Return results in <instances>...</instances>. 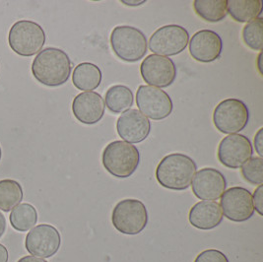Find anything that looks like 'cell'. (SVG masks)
I'll use <instances>...</instances> for the list:
<instances>
[{
  "instance_id": "27",
  "label": "cell",
  "mask_w": 263,
  "mask_h": 262,
  "mask_svg": "<svg viewBox=\"0 0 263 262\" xmlns=\"http://www.w3.org/2000/svg\"><path fill=\"white\" fill-rule=\"evenodd\" d=\"M194 262H230L228 259L227 255L218 250H203L202 252H200Z\"/></svg>"
},
{
  "instance_id": "1",
  "label": "cell",
  "mask_w": 263,
  "mask_h": 262,
  "mask_svg": "<svg viewBox=\"0 0 263 262\" xmlns=\"http://www.w3.org/2000/svg\"><path fill=\"white\" fill-rule=\"evenodd\" d=\"M31 70L39 83L47 87H59L69 80L71 60L68 54L60 48H45L33 60Z\"/></svg>"
},
{
  "instance_id": "24",
  "label": "cell",
  "mask_w": 263,
  "mask_h": 262,
  "mask_svg": "<svg viewBox=\"0 0 263 262\" xmlns=\"http://www.w3.org/2000/svg\"><path fill=\"white\" fill-rule=\"evenodd\" d=\"M9 221L17 232H27L34 228L37 222V212L30 203H22L13 208Z\"/></svg>"
},
{
  "instance_id": "34",
  "label": "cell",
  "mask_w": 263,
  "mask_h": 262,
  "mask_svg": "<svg viewBox=\"0 0 263 262\" xmlns=\"http://www.w3.org/2000/svg\"><path fill=\"white\" fill-rule=\"evenodd\" d=\"M261 58H262V52H260V53H259V55H258V59H257V68H258V70H259L260 75L262 76L263 70L262 65H261Z\"/></svg>"
},
{
  "instance_id": "33",
  "label": "cell",
  "mask_w": 263,
  "mask_h": 262,
  "mask_svg": "<svg viewBox=\"0 0 263 262\" xmlns=\"http://www.w3.org/2000/svg\"><path fill=\"white\" fill-rule=\"evenodd\" d=\"M121 3H123L124 5H127V6H139V5H142L144 4L146 1H136V0H134V1H125V0H122V1H120Z\"/></svg>"
},
{
  "instance_id": "29",
  "label": "cell",
  "mask_w": 263,
  "mask_h": 262,
  "mask_svg": "<svg viewBox=\"0 0 263 262\" xmlns=\"http://www.w3.org/2000/svg\"><path fill=\"white\" fill-rule=\"evenodd\" d=\"M262 131L263 128H259V130L256 132V134H255V136H254V146H255V150H256V152L258 153V155L260 156V158H261V156L263 155Z\"/></svg>"
},
{
  "instance_id": "5",
  "label": "cell",
  "mask_w": 263,
  "mask_h": 262,
  "mask_svg": "<svg viewBox=\"0 0 263 262\" xmlns=\"http://www.w3.org/2000/svg\"><path fill=\"white\" fill-rule=\"evenodd\" d=\"M110 46L115 54L125 62H137L147 53L148 42L143 32L132 26H118L110 34Z\"/></svg>"
},
{
  "instance_id": "31",
  "label": "cell",
  "mask_w": 263,
  "mask_h": 262,
  "mask_svg": "<svg viewBox=\"0 0 263 262\" xmlns=\"http://www.w3.org/2000/svg\"><path fill=\"white\" fill-rule=\"evenodd\" d=\"M17 262H48L45 260L44 258H40V257H36L33 255H27L22 258H20Z\"/></svg>"
},
{
  "instance_id": "6",
  "label": "cell",
  "mask_w": 263,
  "mask_h": 262,
  "mask_svg": "<svg viewBox=\"0 0 263 262\" xmlns=\"http://www.w3.org/2000/svg\"><path fill=\"white\" fill-rule=\"evenodd\" d=\"M148 211L142 201L127 198L118 203L111 213V223L123 235L135 236L143 232L148 224Z\"/></svg>"
},
{
  "instance_id": "15",
  "label": "cell",
  "mask_w": 263,
  "mask_h": 262,
  "mask_svg": "<svg viewBox=\"0 0 263 262\" xmlns=\"http://www.w3.org/2000/svg\"><path fill=\"white\" fill-rule=\"evenodd\" d=\"M117 131L125 142L141 143L151 132V122L139 110L132 108L118 119Z\"/></svg>"
},
{
  "instance_id": "2",
  "label": "cell",
  "mask_w": 263,
  "mask_h": 262,
  "mask_svg": "<svg viewBox=\"0 0 263 262\" xmlns=\"http://www.w3.org/2000/svg\"><path fill=\"white\" fill-rule=\"evenodd\" d=\"M197 166L190 156L173 153L164 157L156 169V179L165 189L181 191L192 185Z\"/></svg>"
},
{
  "instance_id": "25",
  "label": "cell",
  "mask_w": 263,
  "mask_h": 262,
  "mask_svg": "<svg viewBox=\"0 0 263 262\" xmlns=\"http://www.w3.org/2000/svg\"><path fill=\"white\" fill-rule=\"evenodd\" d=\"M242 40L248 48L252 50H262L263 19L257 18L246 25L242 29Z\"/></svg>"
},
{
  "instance_id": "20",
  "label": "cell",
  "mask_w": 263,
  "mask_h": 262,
  "mask_svg": "<svg viewBox=\"0 0 263 262\" xmlns=\"http://www.w3.org/2000/svg\"><path fill=\"white\" fill-rule=\"evenodd\" d=\"M227 11L239 23H250L260 17L262 13L261 0H229Z\"/></svg>"
},
{
  "instance_id": "28",
  "label": "cell",
  "mask_w": 263,
  "mask_h": 262,
  "mask_svg": "<svg viewBox=\"0 0 263 262\" xmlns=\"http://www.w3.org/2000/svg\"><path fill=\"white\" fill-rule=\"evenodd\" d=\"M252 202L253 207L256 210V212L260 216H263V185L260 184L255 190L252 195Z\"/></svg>"
},
{
  "instance_id": "14",
  "label": "cell",
  "mask_w": 263,
  "mask_h": 262,
  "mask_svg": "<svg viewBox=\"0 0 263 262\" xmlns=\"http://www.w3.org/2000/svg\"><path fill=\"white\" fill-rule=\"evenodd\" d=\"M192 192L200 200H218L227 189L225 176L213 167H204L194 175Z\"/></svg>"
},
{
  "instance_id": "13",
  "label": "cell",
  "mask_w": 263,
  "mask_h": 262,
  "mask_svg": "<svg viewBox=\"0 0 263 262\" xmlns=\"http://www.w3.org/2000/svg\"><path fill=\"white\" fill-rule=\"evenodd\" d=\"M177 66L173 60L150 54L144 59L140 65V74L144 81L152 87L167 88L177 78Z\"/></svg>"
},
{
  "instance_id": "9",
  "label": "cell",
  "mask_w": 263,
  "mask_h": 262,
  "mask_svg": "<svg viewBox=\"0 0 263 262\" xmlns=\"http://www.w3.org/2000/svg\"><path fill=\"white\" fill-rule=\"evenodd\" d=\"M136 105L142 115L153 120L167 119L174 108L167 92L149 85H140L137 89Z\"/></svg>"
},
{
  "instance_id": "10",
  "label": "cell",
  "mask_w": 263,
  "mask_h": 262,
  "mask_svg": "<svg viewBox=\"0 0 263 262\" xmlns=\"http://www.w3.org/2000/svg\"><path fill=\"white\" fill-rule=\"evenodd\" d=\"M61 236L55 227L49 224H40L30 230L25 239L27 251L36 257L49 258L59 250Z\"/></svg>"
},
{
  "instance_id": "12",
  "label": "cell",
  "mask_w": 263,
  "mask_h": 262,
  "mask_svg": "<svg viewBox=\"0 0 263 262\" xmlns=\"http://www.w3.org/2000/svg\"><path fill=\"white\" fill-rule=\"evenodd\" d=\"M253 154L250 138L242 134H230L224 137L218 146L219 162L229 169H239Z\"/></svg>"
},
{
  "instance_id": "22",
  "label": "cell",
  "mask_w": 263,
  "mask_h": 262,
  "mask_svg": "<svg viewBox=\"0 0 263 262\" xmlns=\"http://www.w3.org/2000/svg\"><path fill=\"white\" fill-rule=\"evenodd\" d=\"M193 9L204 21L217 23L227 16V0H195Z\"/></svg>"
},
{
  "instance_id": "19",
  "label": "cell",
  "mask_w": 263,
  "mask_h": 262,
  "mask_svg": "<svg viewBox=\"0 0 263 262\" xmlns=\"http://www.w3.org/2000/svg\"><path fill=\"white\" fill-rule=\"evenodd\" d=\"M103 74L99 66L91 62L78 64L72 74V83L81 91L93 92L101 85Z\"/></svg>"
},
{
  "instance_id": "4",
  "label": "cell",
  "mask_w": 263,
  "mask_h": 262,
  "mask_svg": "<svg viewBox=\"0 0 263 262\" xmlns=\"http://www.w3.org/2000/svg\"><path fill=\"white\" fill-rule=\"evenodd\" d=\"M47 36L41 25L30 20H20L8 33V45L13 51L24 58L37 54L46 44Z\"/></svg>"
},
{
  "instance_id": "8",
  "label": "cell",
  "mask_w": 263,
  "mask_h": 262,
  "mask_svg": "<svg viewBox=\"0 0 263 262\" xmlns=\"http://www.w3.org/2000/svg\"><path fill=\"white\" fill-rule=\"evenodd\" d=\"M190 42V33L180 25H166L156 30L149 40V48L157 55L174 57L181 53Z\"/></svg>"
},
{
  "instance_id": "3",
  "label": "cell",
  "mask_w": 263,
  "mask_h": 262,
  "mask_svg": "<svg viewBox=\"0 0 263 262\" xmlns=\"http://www.w3.org/2000/svg\"><path fill=\"white\" fill-rule=\"evenodd\" d=\"M102 163L109 175L118 179H127L135 173L140 163V153L136 146L116 140L103 151Z\"/></svg>"
},
{
  "instance_id": "18",
  "label": "cell",
  "mask_w": 263,
  "mask_h": 262,
  "mask_svg": "<svg viewBox=\"0 0 263 262\" xmlns=\"http://www.w3.org/2000/svg\"><path fill=\"white\" fill-rule=\"evenodd\" d=\"M189 221L192 227L208 231L215 229L223 221L221 207L215 201H200L194 204L190 210Z\"/></svg>"
},
{
  "instance_id": "17",
  "label": "cell",
  "mask_w": 263,
  "mask_h": 262,
  "mask_svg": "<svg viewBox=\"0 0 263 262\" xmlns=\"http://www.w3.org/2000/svg\"><path fill=\"white\" fill-rule=\"evenodd\" d=\"M106 105L103 97L96 92H83L72 102V113L79 122L92 125L104 118Z\"/></svg>"
},
{
  "instance_id": "11",
  "label": "cell",
  "mask_w": 263,
  "mask_h": 262,
  "mask_svg": "<svg viewBox=\"0 0 263 262\" xmlns=\"http://www.w3.org/2000/svg\"><path fill=\"white\" fill-rule=\"evenodd\" d=\"M222 214L232 222H246L254 214L251 191L245 188L234 186L222 194L220 197Z\"/></svg>"
},
{
  "instance_id": "30",
  "label": "cell",
  "mask_w": 263,
  "mask_h": 262,
  "mask_svg": "<svg viewBox=\"0 0 263 262\" xmlns=\"http://www.w3.org/2000/svg\"><path fill=\"white\" fill-rule=\"evenodd\" d=\"M9 259V253L8 250L0 244V262H8Z\"/></svg>"
},
{
  "instance_id": "21",
  "label": "cell",
  "mask_w": 263,
  "mask_h": 262,
  "mask_svg": "<svg viewBox=\"0 0 263 262\" xmlns=\"http://www.w3.org/2000/svg\"><path fill=\"white\" fill-rule=\"evenodd\" d=\"M134 97L132 89L124 85H114L106 93L105 105L112 114H122L133 106Z\"/></svg>"
},
{
  "instance_id": "35",
  "label": "cell",
  "mask_w": 263,
  "mask_h": 262,
  "mask_svg": "<svg viewBox=\"0 0 263 262\" xmlns=\"http://www.w3.org/2000/svg\"><path fill=\"white\" fill-rule=\"evenodd\" d=\"M1 158H2V149L0 147V161H1Z\"/></svg>"
},
{
  "instance_id": "16",
  "label": "cell",
  "mask_w": 263,
  "mask_h": 262,
  "mask_svg": "<svg viewBox=\"0 0 263 262\" xmlns=\"http://www.w3.org/2000/svg\"><path fill=\"white\" fill-rule=\"evenodd\" d=\"M189 47L193 60L202 63H210L221 57L223 41L212 30H200L190 40Z\"/></svg>"
},
{
  "instance_id": "7",
  "label": "cell",
  "mask_w": 263,
  "mask_h": 262,
  "mask_svg": "<svg viewBox=\"0 0 263 262\" xmlns=\"http://www.w3.org/2000/svg\"><path fill=\"white\" fill-rule=\"evenodd\" d=\"M250 120L248 106L239 99L229 98L220 102L213 111V123L224 134H236L243 130Z\"/></svg>"
},
{
  "instance_id": "26",
  "label": "cell",
  "mask_w": 263,
  "mask_h": 262,
  "mask_svg": "<svg viewBox=\"0 0 263 262\" xmlns=\"http://www.w3.org/2000/svg\"><path fill=\"white\" fill-rule=\"evenodd\" d=\"M241 176L253 185L263 183V160L260 157H251L241 166Z\"/></svg>"
},
{
  "instance_id": "32",
  "label": "cell",
  "mask_w": 263,
  "mask_h": 262,
  "mask_svg": "<svg viewBox=\"0 0 263 262\" xmlns=\"http://www.w3.org/2000/svg\"><path fill=\"white\" fill-rule=\"evenodd\" d=\"M5 230H6V219L4 215L0 212V238L4 235Z\"/></svg>"
},
{
  "instance_id": "23",
  "label": "cell",
  "mask_w": 263,
  "mask_h": 262,
  "mask_svg": "<svg viewBox=\"0 0 263 262\" xmlns=\"http://www.w3.org/2000/svg\"><path fill=\"white\" fill-rule=\"evenodd\" d=\"M24 191L19 181L14 179L0 180V210L9 212L23 200Z\"/></svg>"
}]
</instances>
